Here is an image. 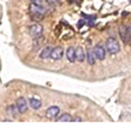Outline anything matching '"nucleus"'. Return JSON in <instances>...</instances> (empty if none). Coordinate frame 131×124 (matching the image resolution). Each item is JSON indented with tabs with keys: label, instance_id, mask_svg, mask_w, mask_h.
Segmentation results:
<instances>
[{
	"label": "nucleus",
	"instance_id": "obj_1",
	"mask_svg": "<svg viewBox=\"0 0 131 124\" xmlns=\"http://www.w3.org/2000/svg\"><path fill=\"white\" fill-rule=\"evenodd\" d=\"M105 46H106L107 52L112 55L117 54V53L120 51V44L118 43V41L115 38H108L107 40H106Z\"/></svg>",
	"mask_w": 131,
	"mask_h": 124
},
{
	"label": "nucleus",
	"instance_id": "obj_2",
	"mask_svg": "<svg viewBox=\"0 0 131 124\" xmlns=\"http://www.w3.org/2000/svg\"><path fill=\"white\" fill-rule=\"evenodd\" d=\"M43 25L38 22H36L34 24H31L30 26H28V33H30V35L33 36V38H37V36H40L43 33Z\"/></svg>",
	"mask_w": 131,
	"mask_h": 124
},
{
	"label": "nucleus",
	"instance_id": "obj_3",
	"mask_svg": "<svg viewBox=\"0 0 131 124\" xmlns=\"http://www.w3.org/2000/svg\"><path fill=\"white\" fill-rule=\"evenodd\" d=\"M28 11H30V13H31V14H43V15H45V14L47 13L48 9H46L45 7L38 6V5H35V3H33V2H30Z\"/></svg>",
	"mask_w": 131,
	"mask_h": 124
},
{
	"label": "nucleus",
	"instance_id": "obj_4",
	"mask_svg": "<svg viewBox=\"0 0 131 124\" xmlns=\"http://www.w3.org/2000/svg\"><path fill=\"white\" fill-rule=\"evenodd\" d=\"M106 49L103 45H101V44H96L95 46H94L93 48V52H94V55H95L96 57V59L98 60H103L105 59V57H106Z\"/></svg>",
	"mask_w": 131,
	"mask_h": 124
},
{
	"label": "nucleus",
	"instance_id": "obj_5",
	"mask_svg": "<svg viewBox=\"0 0 131 124\" xmlns=\"http://www.w3.org/2000/svg\"><path fill=\"white\" fill-rule=\"evenodd\" d=\"M119 35H120V39L122 40L126 45L127 44H130V41H131V36L129 34V31H128V26L126 25H120L119 28Z\"/></svg>",
	"mask_w": 131,
	"mask_h": 124
},
{
	"label": "nucleus",
	"instance_id": "obj_6",
	"mask_svg": "<svg viewBox=\"0 0 131 124\" xmlns=\"http://www.w3.org/2000/svg\"><path fill=\"white\" fill-rule=\"evenodd\" d=\"M16 107H18V109H19V112L20 113H25L26 111H27V109H28V102L26 101V99L24 98V97H20V98H18V100H16Z\"/></svg>",
	"mask_w": 131,
	"mask_h": 124
},
{
	"label": "nucleus",
	"instance_id": "obj_7",
	"mask_svg": "<svg viewBox=\"0 0 131 124\" xmlns=\"http://www.w3.org/2000/svg\"><path fill=\"white\" fill-rule=\"evenodd\" d=\"M60 113V109L57 105H51L46 110V117L48 119H56Z\"/></svg>",
	"mask_w": 131,
	"mask_h": 124
},
{
	"label": "nucleus",
	"instance_id": "obj_8",
	"mask_svg": "<svg viewBox=\"0 0 131 124\" xmlns=\"http://www.w3.org/2000/svg\"><path fill=\"white\" fill-rule=\"evenodd\" d=\"M62 56H63V48L61 46H57L55 48H52V52L50 55V58L52 60H59L62 58Z\"/></svg>",
	"mask_w": 131,
	"mask_h": 124
},
{
	"label": "nucleus",
	"instance_id": "obj_9",
	"mask_svg": "<svg viewBox=\"0 0 131 124\" xmlns=\"http://www.w3.org/2000/svg\"><path fill=\"white\" fill-rule=\"evenodd\" d=\"M75 57H77V60L80 61V63H83L84 61V59L86 58V53H85L83 47L78 46L75 48Z\"/></svg>",
	"mask_w": 131,
	"mask_h": 124
},
{
	"label": "nucleus",
	"instance_id": "obj_10",
	"mask_svg": "<svg viewBox=\"0 0 131 124\" xmlns=\"http://www.w3.org/2000/svg\"><path fill=\"white\" fill-rule=\"evenodd\" d=\"M66 56H67V59L69 60V63H74L77 57H75V48L73 46H69L67 48V52H66Z\"/></svg>",
	"mask_w": 131,
	"mask_h": 124
},
{
	"label": "nucleus",
	"instance_id": "obj_11",
	"mask_svg": "<svg viewBox=\"0 0 131 124\" xmlns=\"http://www.w3.org/2000/svg\"><path fill=\"white\" fill-rule=\"evenodd\" d=\"M51 52H52V47L51 46H45L42 51L39 52V58L40 59H47L50 57L51 55Z\"/></svg>",
	"mask_w": 131,
	"mask_h": 124
},
{
	"label": "nucleus",
	"instance_id": "obj_12",
	"mask_svg": "<svg viewBox=\"0 0 131 124\" xmlns=\"http://www.w3.org/2000/svg\"><path fill=\"white\" fill-rule=\"evenodd\" d=\"M28 104H30V107L32 109L38 110V109H40V107H42V102H40V100H38V99H36V98H30Z\"/></svg>",
	"mask_w": 131,
	"mask_h": 124
},
{
	"label": "nucleus",
	"instance_id": "obj_13",
	"mask_svg": "<svg viewBox=\"0 0 131 124\" xmlns=\"http://www.w3.org/2000/svg\"><path fill=\"white\" fill-rule=\"evenodd\" d=\"M57 122L58 123H71L72 117L69 113H63V114H61L59 118H57Z\"/></svg>",
	"mask_w": 131,
	"mask_h": 124
},
{
	"label": "nucleus",
	"instance_id": "obj_14",
	"mask_svg": "<svg viewBox=\"0 0 131 124\" xmlns=\"http://www.w3.org/2000/svg\"><path fill=\"white\" fill-rule=\"evenodd\" d=\"M7 111H8V113H9L11 117H13V118H16V117H18V113H20L16 104H10V105H8Z\"/></svg>",
	"mask_w": 131,
	"mask_h": 124
},
{
	"label": "nucleus",
	"instance_id": "obj_15",
	"mask_svg": "<svg viewBox=\"0 0 131 124\" xmlns=\"http://www.w3.org/2000/svg\"><path fill=\"white\" fill-rule=\"evenodd\" d=\"M95 59H96V57H95V55H94L93 49H88V52H86L88 64L89 65H94V64H95Z\"/></svg>",
	"mask_w": 131,
	"mask_h": 124
},
{
	"label": "nucleus",
	"instance_id": "obj_16",
	"mask_svg": "<svg viewBox=\"0 0 131 124\" xmlns=\"http://www.w3.org/2000/svg\"><path fill=\"white\" fill-rule=\"evenodd\" d=\"M30 2H33V3H35V5H38V6H42V7H45V8H46V9H48V10H50L51 8H52V7L46 1V0H30Z\"/></svg>",
	"mask_w": 131,
	"mask_h": 124
},
{
	"label": "nucleus",
	"instance_id": "obj_17",
	"mask_svg": "<svg viewBox=\"0 0 131 124\" xmlns=\"http://www.w3.org/2000/svg\"><path fill=\"white\" fill-rule=\"evenodd\" d=\"M43 43H44V38H43V36H42V35L37 36V38H35L34 42H33V48L38 49V48L43 45Z\"/></svg>",
	"mask_w": 131,
	"mask_h": 124
},
{
	"label": "nucleus",
	"instance_id": "obj_18",
	"mask_svg": "<svg viewBox=\"0 0 131 124\" xmlns=\"http://www.w3.org/2000/svg\"><path fill=\"white\" fill-rule=\"evenodd\" d=\"M31 19L33 21H36V22H39L44 19V15L43 14H31Z\"/></svg>",
	"mask_w": 131,
	"mask_h": 124
},
{
	"label": "nucleus",
	"instance_id": "obj_19",
	"mask_svg": "<svg viewBox=\"0 0 131 124\" xmlns=\"http://www.w3.org/2000/svg\"><path fill=\"white\" fill-rule=\"evenodd\" d=\"M72 122L73 123H80V122H82V119L81 118H72Z\"/></svg>",
	"mask_w": 131,
	"mask_h": 124
},
{
	"label": "nucleus",
	"instance_id": "obj_20",
	"mask_svg": "<svg viewBox=\"0 0 131 124\" xmlns=\"http://www.w3.org/2000/svg\"><path fill=\"white\" fill-rule=\"evenodd\" d=\"M2 123H12V121H11V120H8V119H5V120H3V121H2Z\"/></svg>",
	"mask_w": 131,
	"mask_h": 124
},
{
	"label": "nucleus",
	"instance_id": "obj_21",
	"mask_svg": "<svg viewBox=\"0 0 131 124\" xmlns=\"http://www.w3.org/2000/svg\"><path fill=\"white\" fill-rule=\"evenodd\" d=\"M128 31H129V34L131 36V24H129V25H128Z\"/></svg>",
	"mask_w": 131,
	"mask_h": 124
},
{
	"label": "nucleus",
	"instance_id": "obj_22",
	"mask_svg": "<svg viewBox=\"0 0 131 124\" xmlns=\"http://www.w3.org/2000/svg\"><path fill=\"white\" fill-rule=\"evenodd\" d=\"M56 1H58V2L60 3V2H61V0H56Z\"/></svg>",
	"mask_w": 131,
	"mask_h": 124
}]
</instances>
